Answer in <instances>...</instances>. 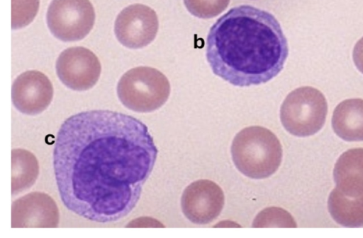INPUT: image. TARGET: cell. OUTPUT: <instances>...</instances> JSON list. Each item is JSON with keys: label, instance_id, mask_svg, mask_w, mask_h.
Instances as JSON below:
<instances>
[{"label": "cell", "instance_id": "cell-1", "mask_svg": "<svg viewBox=\"0 0 363 238\" xmlns=\"http://www.w3.org/2000/svg\"><path fill=\"white\" fill-rule=\"evenodd\" d=\"M157 148L147 126L110 110L71 116L53 150L59 194L72 212L98 222L125 217L138 203Z\"/></svg>", "mask_w": 363, "mask_h": 238}, {"label": "cell", "instance_id": "cell-2", "mask_svg": "<svg viewBox=\"0 0 363 238\" xmlns=\"http://www.w3.org/2000/svg\"><path fill=\"white\" fill-rule=\"evenodd\" d=\"M288 54L278 20L248 5L228 11L207 36L206 59L213 73L235 86L269 81L283 69Z\"/></svg>", "mask_w": 363, "mask_h": 238}, {"label": "cell", "instance_id": "cell-3", "mask_svg": "<svg viewBox=\"0 0 363 238\" xmlns=\"http://www.w3.org/2000/svg\"><path fill=\"white\" fill-rule=\"evenodd\" d=\"M231 155L235 166L242 174L262 179L272 175L279 167L282 148L273 132L262 126H253L235 135Z\"/></svg>", "mask_w": 363, "mask_h": 238}, {"label": "cell", "instance_id": "cell-4", "mask_svg": "<svg viewBox=\"0 0 363 238\" xmlns=\"http://www.w3.org/2000/svg\"><path fill=\"white\" fill-rule=\"evenodd\" d=\"M121 103L134 112H150L161 107L170 94L167 78L150 66H138L125 72L117 85Z\"/></svg>", "mask_w": 363, "mask_h": 238}, {"label": "cell", "instance_id": "cell-5", "mask_svg": "<svg viewBox=\"0 0 363 238\" xmlns=\"http://www.w3.org/2000/svg\"><path fill=\"white\" fill-rule=\"evenodd\" d=\"M328 104L323 94L316 88L304 86L291 91L280 109V119L284 129L299 137L315 134L323 126Z\"/></svg>", "mask_w": 363, "mask_h": 238}, {"label": "cell", "instance_id": "cell-6", "mask_svg": "<svg viewBox=\"0 0 363 238\" xmlns=\"http://www.w3.org/2000/svg\"><path fill=\"white\" fill-rule=\"evenodd\" d=\"M94 21L95 11L89 0H52L47 12L50 32L63 42L83 39Z\"/></svg>", "mask_w": 363, "mask_h": 238}, {"label": "cell", "instance_id": "cell-7", "mask_svg": "<svg viewBox=\"0 0 363 238\" xmlns=\"http://www.w3.org/2000/svg\"><path fill=\"white\" fill-rule=\"evenodd\" d=\"M159 28L157 13L140 4L130 5L118 15L114 25L116 38L130 49L143 48L155 38Z\"/></svg>", "mask_w": 363, "mask_h": 238}, {"label": "cell", "instance_id": "cell-8", "mask_svg": "<svg viewBox=\"0 0 363 238\" xmlns=\"http://www.w3.org/2000/svg\"><path fill=\"white\" fill-rule=\"evenodd\" d=\"M101 66L98 57L89 49L72 47L58 56L56 71L58 78L69 88L84 91L98 81Z\"/></svg>", "mask_w": 363, "mask_h": 238}, {"label": "cell", "instance_id": "cell-9", "mask_svg": "<svg viewBox=\"0 0 363 238\" xmlns=\"http://www.w3.org/2000/svg\"><path fill=\"white\" fill-rule=\"evenodd\" d=\"M223 206L222 189L208 179H199L190 184L181 198L184 215L191 222L198 225L211 222L220 215Z\"/></svg>", "mask_w": 363, "mask_h": 238}, {"label": "cell", "instance_id": "cell-10", "mask_svg": "<svg viewBox=\"0 0 363 238\" xmlns=\"http://www.w3.org/2000/svg\"><path fill=\"white\" fill-rule=\"evenodd\" d=\"M53 97L51 81L43 73L31 70L20 74L13 81L11 98L21 113L35 115L50 105Z\"/></svg>", "mask_w": 363, "mask_h": 238}, {"label": "cell", "instance_id": "cell-11", "mask_svg": "<svg viewBox=\"0 0 363 238\" xmlns=\"http://www.w3.org/2000/svg\"><path fill=\"white\" fill-rule=\"evenodd\" d=\"M60 213L55 201L43 192H32L11 205L12 228L57 227Z\"/></svg>", "mask_w": 363, "mask_h": 238}, {"label": "cell", "instance_id": "cell-12", "mask_svg": "<svg viewBox=\"0 0 363 238\" xmlns=\"http://www.w3.org/2000/svg\"><path fill=\"white\" fill-rule=\"evenodd\" d=\"M336 188L347 196L363 194V148H353L343 153L333 170Z\"/></svg>", "mask_w": 363, "mask_h": 238}, {"label": "cell", "instance_id": "cell-13", "mask_svg": "<svg viewBox=\"0 0 363 238\" xmlns=\"http://www.w3.org/2000/svg\"><path fill=\"white\" fill-rule=\"evenodd\" d=\"M332 126L345 141H363V100L347 99L338 104L333 111Z\"/></svg>", "mask_w": 363, "mask_h": 238}, {"label": "cell", "instance_id": "cell-14", "mask_svg": "<svg viewBox=\"0 0 363 238\" xmlns=\"http://www.w3.org/2000/svg\"><path fill=\"white\" fill-rule=\"evenodd\" d=\"M328 208L337 223L348 227L363 226V194L347 196L335 187L329 196Z\"/></svg>", "mask_w": 363, "mask_h": 238}, {"label": "cell", "instance_id": "cell-15", "mask_svg": "<svg viewBox=\"0 0 363 238\" xmlns=\"http://www.w3.org/2000/svg\"><path fill=\"white\" fill-rule=\"evenodd\" d=\"M39 174L38 162L30 151L11 150V194L16 195L31 187Z\"/></svg>", "mask_w": 363, "mask_h": 238}, {"label": "cell", "instance_id": "cell-16", "mask_svg": "<svg viewBox=\"0 0 363 238\" xmlns=\"http://www.w3.org/2000/svg\"><path fill=\"white\" fill-rule=\"evenodd\" d=\"M254 227H296L290 213L283 208L270 207L262 210L254 220Z\"/></svg>", "mask_w": 363, "mask_h": 238}, {"label": "cell", "instance_id": "cell-17", "mask_svg": "<svg viewBox=\"0 0 363 238\" xmlns=\"http://www.w3.org/2000/svg\"><path fill=\"white\" fill-rule=\"evenodd\" d=\"M40 0H12L11 28L28 25L35 17Z\"/></svg>", "mask_w": 363, "mask_h": 238}, {"label": "cell", "instance_id": "cell-18", "mask_svg": "<svg viewBox=\"0 0 363 238\" xmlns=\"http://www.w3.org/2000/svg\"><path fill=\"white\" fill-rule=\"evenodd\" d=\"M230 0H184L189 12L200 18H211L221 13Z\"/></svg>", "mask_w": 363, "mask_h": 238}, {"label": "cell", "instance_id": "cell-19", "mask_svg": "<svg viewBox=\"0 0 363 238\" xmlns=\"http://www.w3.org/2000/svg\"><path fill=\"white\" fill-rule=\"evenodd\" d=\"M352 57L356 67L363 73V37L356 43Z\"/></svg>", "mask_w": 363, "mask_h": 238}]
</instances>
